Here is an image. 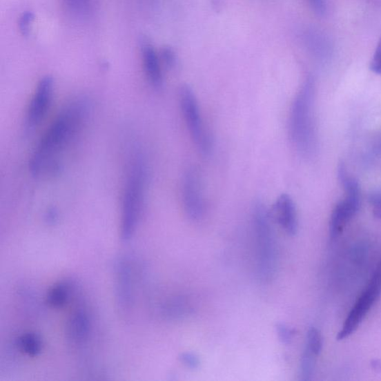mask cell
Returning a JSON list of instances; mask_svg holds the SVG:
<instances>
[{
	"label": "cell",
	"mask_w": 381,
	"mask_h": 381,
	"mask_svg": "<svg viewBox=\"0 0 381 381\" xmlns=\"http://www.w3.org/2000/svg\"><path fill=\"white\" fill-rule=\"evenodd\" d=\"M89 110V102L81 98L72 101L59 113L30 159V170L32 175L54 174L59 170V159L83 126Z\"/></svg>",
	"instance_id": "cell-1"
},
{
	"label": "cell",
	"mask_w": 381,
	"mask_h": 381,
	"mask_svg": "<svg viewBox=\"0 0 381 381\" xmlns=\"http://www.w3.org/2000/svg\"><path fill=\"white\" fill-rule=\"evenodd\" d=\"M315 84L309 77L295 97L291 108L289 132L291 141L298 153L310 157L318 147V135L314 113Z\"/></svg>",
	"instance_id": "cell-2"
},
{
	"label": "cell",
	"mask_w": 381,
	"mask_h": 381,
	"mask_svg": "<svg viewBox=\"0 0 381 381\" xmlns=\"http://www.w3.org/2000/svg\"><path fill=\"white\" fill-rule=\"evenodd\" d=\"M148 182V168L140 154L129 164L121 204V237L128 242L135 235L144 205Z\"/></svg>",
	"instance_id": "cell-3"
},
{
	"label": "cell",
	"mask_w": 381,
	"mask_h": 381,
	"mask_svg": "<svg viewBox=\"0 0 381 381\" xmlns=\"http://www.w3.org/2000/svg\"><path fill=\"white\" fill-rule=\"evenodd\" d=\"M253 223L255 235L258 271L263 281H270L277 268V251L268 208L262 202L255 204Z\"/></svg>",
	"instance_id": "cell-4"
},
{
	"label": "cell",
	"mask_w": 381,
	"mask_h": 381,
	"mask_svg": "<svg viewBox=\"0 0 381 381\" xmlns=\"http://www.w3.org/2000/svg\"><path fill=\"white\" fill-rule=\"evenodd\" d=\"M338 177L345 190V197L333 208L331 215L329 230L332 238L344 231L345 226L359 211L361 202L359 184L355 178L349 175L344 164L339 165Z\"/></svg>",
	"instance_id": "cell-5"
},
{
	"label": "cell",
	"mask_w": 381,
	"mask_h": 381,
	"mask_svg": "<svg viewBox=\"0 0 381 381\" xmlns=\"http://www.w3.org/2000/svg\"><path fill=\"white\" fill-rule=\"evenodd\" d=\"M181 111L195 147L204 155L211 153L213 140L205 126L196 95L188 85H184L179 92Z\"/></svg>",
	"instance_id": "cell-6"
},
{
	"label": "cell",
	"mask_w": 381,
	"mask_h": 381,
	"mask_svg": "<svg viewBox=\"0 0 381 381\" xmlns=\"http://www.w3.org/2000/svg\"><path fill=\"white\" fill-rule=\"evenodd\" d=\"M381 294V260L367 289L355 303L349 313L341 331L338 333V340L348 338L353 333L367 313L378 300Z\"/></svg>",
	"instance_id": "cell-7"
},
{
	"label": "cell",
	"mask_w": 381,
	"mask_h": 381,
	"mask_svg": "<svg viewBox=\"0 0 381 381\" xmlns=\"http://www.w3.org/2000/svg\"><path fill=\"white\" fill-rule=\"evenodd\" d=\"M201 175L195 168L186 170L182 183L184 211L190 220H202L205 214V202Z\"/></svg>",
	"instance_id": "cell-8"
},
{
	"label": "cell",
	"mask_w": 381,
	"mask_h": 381,
	"mask_svg": "<svg viewBox=\"0 0 381 381\" xmlns=\"http://www.w3.org/2000/svg\"><path fill=\"white\" fill-rule=\"evenodd\" d=\"M54 92V80L46 76L38 84L36 91L28 110L27 122L30 127L38 125L49 110Z\"/></svg>",
	"instance_id": "cell-9"
},
{
	"label": "cell",
	"mask_w": 381,
	"mask_h": 381,
	"mask_svg": "<svg viewBox=\"0 0 381 381\" xmlns=\"http://www.w3.org/2000/svg\"><path fill=\"white\" fill-rule=\"evenodd\" d=\"M273 216L288 235H296L298 231L297 212L290 195L282 194L276 199L273 207Z\"/></svg>",
	"instance_id": "cell-10"
},
{
	"label": "cell",
	"mask_w": 381,
	"mask_h": 381,
	"mask_svg": "<svg viewBox=\"0 0 381 381\" xmlns=\"http://www.w3.org/2000/svg\"><path fill=\"white\" fill-rule=\"evenodd\" d=\"M143 63L148 81L155 88L163 86L164 78L158 56L154 48L148 43L141 46Z\"/></svg>",
	"instance_id": "cell-11"
},
{
	"label": "cell",
	"mask_w": 381,
	"mask_h": 381,
	"mask_svg": "<svg viewBox=\"0 0 381 381\" xmlns=\"http://www.w3.org/2000/svg\"><path fill=\"white\" fill-rule=\"evenodd\" d=\"M68 335L75 344L87 340L90 331V320L87 312L79 309L71 316L68 322Z\"/></svg>",
	"instance_id": "cell-12"
},
{
	"label": "cell",
	"mask_w": 381,
	"mask_h": 381,
	"mask_svg": "<svg viewBox=\"0 0 381 381\" xmlns=\"http://www.w3.org/2000/svg\"><path fill=\"white\" fill-rule=\"evenodd\" d=\"M128 263L122 261L117 266V288L119 299L122 304L128 306L131 299L130 275Z\"/></svg>",
	"instance_id": "cell-13"
},
{
	"label": "cell",
	"mask_w": 381,
	"mask_h": 381,
	"mask_svg": "<svg viewBox=\"0 0 381 381\" xmlns=\"http://www.w3.org/2000/svg\"><path fill=\"white\" fill-rule=\"evenodd\" d=\"M70 291L69 284L59 283L55 285L48 294V302L54 308H61L70 299Z\"/></svg>",
	"instance_id": "cell-14"
},
{
	"label": "cell",
	"mask_w": 381,
	"mask_h": 381,
	"mask_svg": "<svg viewBox=\"0 0 381 381\" xmlns=\"http://www.w3.org/2000/svg\"><path fill=\"white\" fill-rule=\"evenodd\" d=\"M18 346L27 355L35 357L41 353L42 342L35 333H28L19 338Z\"/></svg>",
	"instance_id": "cell-15"
},
{
	"label": "cell",
	"mask_w": 381,
	"mask_h": 381,
	"mask_svg": "<svg viewBox=\"0 0 381 381\" xmlns=\"http://www.w3.org/2000/svg\"><path fill=\"white\" fill-rule=\"evenodd\" d=\"M316 355L307 347L304 349L301 360V376L302 380H310L316 364Z\"/></svg>",
	"instance_id": "cell-16"
},
{
	"label": "cell",
	"mask_w": 381,
	"mask_h": 381,
	"mask_svg": "<svg viewBox=\"0 0 381 381\" xmlns=\"http://www.w3.org/2000/svg\"><path fill=\"white\" fill-rule=\"evenodd\" d=\"M187 302L183 299H175L170 301L164 308L165 315L170 318L184 317L188 312Z\"/></svg>",
	"instance_id": "cell-17"
},
{
	"label": "cell",
	"mask_w": 381,
	"mask_h": 381,
	"mask_svg": "<svg viewBox=\"0 0 381 381\" xmlns=\"http://www.w3.org/2000/svg\"><path fill=\"white\" fill-rule=\"evenodd\" d=\"M306 347L317 356L321 353L322 339L320 331L315 328H311L307 333Z\"/></svg>",
	"instance_id": "cell-18"
},
{
	"label": "cell",
	"mask_w": 381,
	"mask_h": 381,
	"mask_svg": "<svg viewBox=\"0 0 381 381\" xmlns=\"http://www.w3.org/2000/svg\"><path fill=\"white\" fill-rule=\"evenodd\" d=\"M276 333L282 344L288 345L291 344L294 335L295 331L284 323H278L275 326Z\"/></svg>",
	"instance_id": "cell-19"
},
{
	"label": "cell",
	"mask_w": 381,
	"mask_h": 381,
	"mask_svg": "<svg viewBox=\"0 0 381 381\" xmlns=\"http://www.w3.org/2000/svg\"><path fill=\"white\" fill-rule=\"evenodd\" d=\"M34 20L35 15L31 12H26L21 15L19 21V28L23 35L30 34Z\"/></svg>",
	"instance_id": "cell-20"
},
{
	"label": "cell",
	"mask_w": 381,
	"mask_h": 381,
	"mask_svg": "<svg viewBox=\"0 0 381 381\" xmlns=\"http://www.w3.org/2000/svg\"><path fill=\"white\" fill-rule=\"evenodd\" d=\"M369 202L373 208L374 215L381 219V190H375L369 194Z\"/></svg>",
	"instance_id": "cell-21"
},
{
	"label": "cell",
	"mask_w": 381,
	"mask_h": 381,
	"mask_svg": "<svg viewBox=\"0 0 381 381\" xmlns=\"http://www.w3.org/2000/svg\"><path fill=\"white\" fill-rule=\"evenodd\" d=\"M179 359L186 367L190 369H197L199 366V359L193 352H185L180 355Z\"/></svg>",
	"instance_id": "cell-22"
},
{
	"label": "cell",
	"mask_w": 381,
	"mask_h": 381,
	"mask_svg": "<svg viewBox=\"0 0 381 381\" xmlns=\"http://www.w3.org/2000/svg\"><path fill=\"white\" fill-rule=\"evenodd\" d=\"M370 69L374 73L381 75V37L376 47L373 58L371 59Z\"/></svg>",
	"instance_id": "cell-23"
},
{
	"label": "cell",
	"mask_w": 381,
	"mask_h": 381,
	"mask_svg": "<svg viewBox=\"0 0 381 381\" xmlns=\"http://www.w3.org/2000/svg\"><path fill=\"white\" fill-rule=\"evenodd\" d=\"M162 59L169 69H173L177 65V58L175 52L169 47L162 50Z\"/></svg>",
	"instance_id": "cell-24"
},
{
	"label": "cell",
	"mask_w": 381,
	"mask_h": 381,
	"mask_svg": "<svg viewBox=\"0 0 381 381\" xmlns=\"http://www.w3.org/2000/svg\"><path fill=\"white\" fill-rule=\"evenodd\" d=\"M314 12L320 15L325 14L327 9L326 0H309Z\"/></svg>",
	"instance_id": "cell-25"
},
{
	"label": "cell",
	"mask_w": 381,
	"mask_h": 381,
	"mask_svg": "<svg viewBox=\"0 0 381 381\" xmlns=\"http://www.w3.org/2000/svg\"><path fill=\"white\" fill-rule=\"evenodd\" d=\"M46 218L48 222L53 224L57 221V219H58V213H57L54 209H51V211L48 212Z\"/></svg>",
	"instance_id": "cell-26"
},
{
	"label": "cell",
	"mask_w": 381,
	"mask_h": 381,
	"mask_svg": "<svg viewBox=\"0 0 381 381\" xmlns=\"http://www.w3.org/2000/svg\"><path fill=\"white\" fill-rule=\"evenodd\" d=\"M66 3L73 9H80L83 0H66Z\"/></svg>",
	"instance_id": "cell-27"
},
{
	"label": "cell",
	"mask_w": 381,
	"mask_h": 381,
	"mask_svg": "<svg viewBox=\"0 0 381 381\" xmlns=\"http://www.w3.org/2000/svg\"><path fill=\"white\" fill-rule=\"evenodd\" d=\"M371 156L380 157L381 155V139L377 143L373 151H371Z\"/></svg>",
	"instance_id": "cell-28"
}]
</instances>
